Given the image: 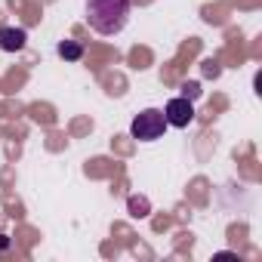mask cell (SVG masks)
Returning <instances> with one entry per match:
<instances>
[{
  "instance_id": "obj_5",
  "label": "cell",
  "mask_w": 262,
  "mask_h": 262,
  "mask_svg": "<svg viewBox=\"0 0 262 262\" xmlns=\"http://www.w3.org/2000/svg\"><path fill=\"white\" fill-rule=\"evenodd\" d=\"M59 56L68 59V62H77V59L83 56V47L74 43V40H62V43H59Z\"/></svg>"
},
{
  "instance_id": "obj_3",
  "label": "cell",
  "mask_w": 262,
  "mask_h": 262,
  "mask_svg": "<svg viewBox=\"0 0 262 262\" xmlns=\"http://www.w3.org/2000/svg\"><path fill=\"white\" fill-rule=\"evenodd\" d=\"M164 117H167V126H188L194 120V105L188 102V96H176L167 102Z\"/></svg>"
},
{
  "instance_id": "obj_6",
  "label": "cell",
  "mask_w": 262,
  "mask_h": 262,
  "mask_svg": "<svg viewBox=\"0 0 262 262\" xmlns=\"http://www.w3.org/2000/svg\"><path fill=\"white\" fill-rule=\"evenodd\" d=\"M182 93H185V96H198V83H185Z\"/></svg>"
},
{
  "instance_id": "obj_2",
  "label": "cell",
  "mask_w": 262,
  "mask_h": 262,
  "mask_svg": "<svg viewBox=\"0 0 262 262\" xmlns=\"http://www.w3.org/2000/svg\"><path fill=\"white\" fill-rule=\"evenodd\" d=\"M164 129H167V117H164V111H158V108H145L142 114H136L133 123H129V133H133V139H139V142H155V139H161Z\"/></svg>"
},
{
  "instance_id": "obj_4",
  "label": "cell",
  "mask_w": 262,
  "mask_h": 262,
  "mask_svg": "<svg viewBox=\"0 0 262 262\" xmlns=\"http://www.w3.org/2000/svg\"><path fill=\"white\" fill-rule=\"evenodd\" d=\"M25 40H28V34L22 28H13V25L0 28V50H4V53H19L25 47Z\"/></svg>"
},
{
  "instance_id": "obj_1",
  "label": "cell",
  "mask_w": 262,
  "mask_h": 262,
  "mask_svg": "<svg viewBox=\"0 0 262 262\" xmlns=\"http://www.w3.org/2000/svg\"><path fill=\"white\" fill-rule=\"evenodd\" d=\"M129 19V0H86V22L96 34H117Z\"/></svg>"
}]
</instances>
